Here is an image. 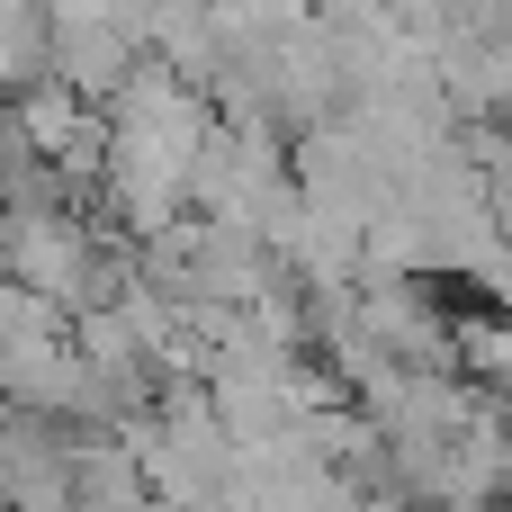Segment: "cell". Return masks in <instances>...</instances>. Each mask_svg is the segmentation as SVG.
<instances>
[{
	"label": "cell",
	"mask_w": 512,
	"mask_h": 512,
	"mask_svg": "<svg viewBox=\"0 0 512 512\" xmlns=\"http://www.w3.org/2000/svg\"><path fill=\"white\" fill-rule=\"evenodd\" d=\"M90 270H99V234L81 225L72 198H54V207H9V288H36V297H54V306L81 315Z\"/></svg>",
	"instance_id": "6da1fadb"
}]
</instances>
